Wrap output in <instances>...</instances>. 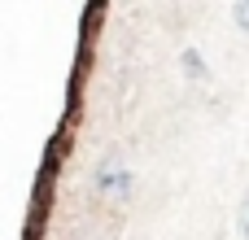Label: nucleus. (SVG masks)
Listing matches in <instances>:
<instances>
[{
    "label": "nucleus",
    "instance_id": "obj_4",
    "mask_svg": "<svg viewBox=\"0 0 249 240\" xmlns=\"http://www.w3.org/2000/svg\"><path fill=\"white\" fill-rule=\"evenodd\" d=\"M236 227H241V236L249 240V188H245V197H241V210H236Z\"/></svg>",
    "mask_w": 249,
    "mask_h": 240
},
{
    "label": "nucleus",
    "instance_id": "obj_5",
    "mask_svg": "<svg viewBox=\"0 0 249 240\" xmlns=\"http://www.w3.org/2000/svg\"><path fill=\"white\" fill-rule=\"evenodd\" d=\"M232 17H236L241 31H249V0H236V4H232Z\"/></svg>",
    "mask_w": 249,
    "mask_h": 240
},
{
    "label": "nucleus",
    "instance_id": "obj_2",
    "mask_svg": "<svg viewBox=\"0 0 249 240\" xmlns=\"http://www.w3.org/2000/svg\"><path fill=\"white\" fill-rule=\"evenodd\" d=\"M96 192H105V197H127V192H131V171H127L118 157L101 162V166H96Z\"/></svg>",
    "mask_w": 249,
    "mask_h": 240
},
{
    "label": "nucleus",
    "instance_id": "obj_3",
    "mask_svg": "<svg viewBox=\"0 0 249 240\" xmlns=\"http://www.w3.org/2000/svg\"><path fill=\"white\" fill-rule=\"evenodd\" d=\"M184 70L197 79V74H206V61H201V52L197 48H184Z\"/></svg>",
    "mask_w": 249,
    "mask_h": 240
},
{
    "label": "nucleus",
    "instance_id": "obj_6",
    "mask_svg": "<svg viewBox=\"0 0 249 240\" xmlns=\"http://www.w3.org/2000/svg\"><path fill=\"white\" fill-rule=\"evenodd\" d=\"M92 240H109V236H92Z\"/></svg>",
    "mask_w": 249,
    "mask_h": 240
},
{
    "label": "nucleus",
    "instance_id": "obj_1",
    "mask_svg": "<svg viewBox=\"0 0 249 240\" xmlns=\"http://www.w3.org/2000/svg\"><path fill=\"white\" fill-rule=\"evenodd\" d=\"M66 153V131H57L44 149V166L35 175V197H31V214H26V240L44 236V223H48V206H53V179H57V157Z\"/></svg>",
    "mask_w": 249,
    "mask_h": 240
}]
</instances>
